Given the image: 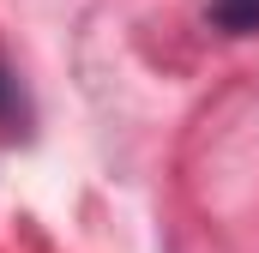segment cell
<instances>
[{"instance_id":"obj_1","label":"cell","mask_w":259,"mask_h":253,"mask_svg":"<svg viewBox=\"0 0 259 253\" xmlns=\"http://www.w3.org/2000/svg\"><path fill=\"white\" fill-rule=\"evenodd\" d=\"M0 115H12V78H0Z\"/></svg>"}]
</instances>
